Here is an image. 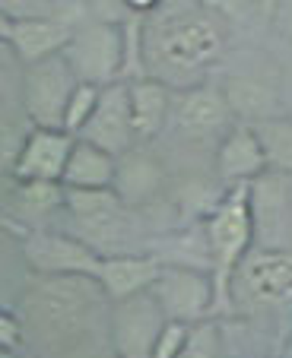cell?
Masks as SVG:
<instances>
[{
    "label": "cell",
    "instance_id": "277c9868",
    "mask_svg": "<svg viewBox=\"0 0 292 358\" xmlns=\"http://www.w3.org/2000/svg\"><path fill=\"white\" fill-rule=\"evenodd\" d=\"M64 206L76 225V238L86 241L95 254H121V241L134 229L127 203L115 190H67L64 187Z\"/></svg>",
    "mask_w": 292,
    "mask_h": 358
},
{
    "label": "cell",
    "instance_id": "4fadbf2b",
    "mask_svg": "<svg viewBox=\"0 0 292 358\" xmlns=\"http://www.w3.org/2000/svg\"><path fill=\"white\" fill-rule=\"evenodd\" d=\"M159 270H162V264L156 257H146V254H109V257H99L92 279L102 285L109 301H121L137 292L153 289Z\"/></svg>",
    "mask_w": 292,
    "mask_h": 358
},
{
    "label": "cell",
    "instance_id": "52a82bcc",
    "mask_svg": "<svg viewBox=\"0 0 292 358\" xmlns=\"http://www.w3.org/2000/svg\"><path fill=\"white\" fill-rule=\"evenodd\" d=\"M159 308L169 320L181 324H200L216 311V285L213 273H204L197 266H162L153 282Z\"/></svg>",
    "mask_w": 292,
    "mask_h": 358
},
{
    "label": "cell",
    "instance_id": "30bf717a",
    "mask_svg": "<svg viewBox=\"0 0 292 358\" xmlns=\"http://www.w3.org/2000/svg\"><path fill=\"white\" fill-rule=\"evenodd\" d=\"M80 140L105 149L111 156L130 152V146H134V140H137V130H134V115H130L127 83L118 80V83L102 86L92 117H89L86 127L80 130Z\"/></svg>",
    "mask_w": 292,
    "mask_h": 358
},
{
    "label": "cell",
    "instance_id": "ba28073f",
    "mask_svg": "<svg viewBox=\"0 0 292 358\" xmlns=\"http://www.w3.org/2000/svg\"><path fill=\"white\" fill-rule=\"evenodd\" d=\"M64 57L80 83L109 86L124 67V35L115 26H89L70 35Z\"/></svg>",
    "mask_w": 292,
    "mask_h": 358
},
{
    "label": "cell",
    "instance_id": "e0dca14e",
    "mask_svg": "<svg viewBox=\"0 0 292 358\" xmlns=\"http://www.w3.org/2000/svg\"><path fill=\"white\" fill-rule=\"evenodd\" d=\"M229 117H232V108L225 101L223 89L190 86L181 95V101H178V124L188 134H200V136L219 134L229 124Z\"/></svg>",
    "mask_w": 292,
    "mask_h": 358
},
{
    "label": "cell",
    "instance_id": "8fae6325",
    "mask_svg": "<svg viewBox=\"0 0 292 358\" xmlns=\"http://www.w3.org/2000/svg\"><path fill=\"white\" fill-rule=\"evenodd\" d=\"M74 140L76 136L67 134V130L35 127L32 134L26 136V143L20 146V152H16L13 175L20 178L22 184H35V181L61 184V175H64V169H67Z\"/></svg>",
    "mask_w": 292,
    "mask_h": 358
},
{
    "label": "cell",
    "instance_id": "44dd1931",
    "mask_svg": "<svg viewBox=\"0 0 292 358\" xmlns=\"http://www.w3.org/2000/svg\"><path fill=\"white\" fill-rule=\"evenodd\" d=\"M99 92H102V86H95V83H76L74 86L70 101H67V111H64V130H67V134L76 136L83 127H86V121L95 111Z\"/></svg>",
    "mask_w": 292,
    "mask_h": 358
},
{
    "label": "cell",
    "instance_id": "ac0fdd59",
    "mask_svg": "<svg viewBox=\"0 0 292 358\" xmlns=\"http://www.w3.org/2000/svg\"><path fill=\"white\" fill-rule=\"evenodd\" d=\"M127 95H130V115H134L137 140H153L162 130L172 108L169 86L153 80V76H140V80L127 83Z\"/></svg>",
    "mask_w": 292,
    "mask_h": 358
},
{
    "label": "cell",
    "instance_id": "d6986e66",
    "mask_svg": "<svg viewBox=\"0 0 292 358\" xmlns=\"http://www.w3.org/2000/svg\"><path fill=\"white\" fill-rule=\"evenodd\" d=\"M223 95L229 101L232 115L251 117V121H273V115H277V95L254 80H232L223 89Z\"/></svg>",
    "mask_w": 292,
    "mask_h": 358
},
{
    "label": "cell",
    "instance_id": "7c38bea8",
    "mask_svg": "<svg viewBox=\"0 0 292 358\" xmlns=\"http://www.w3.org/2000/svg\"><path fill=\"white\" fill-rule=\"evenodd\" d=\"M235 276L245 282L248 295L264 304L292 301V254L286 250H248Z\"/></svg>",
    "mask_w": 292,
    "mask_h": 358
},
{
    "label": "cell",
    "instance_id": "6da1fadb",
    "mask_svg": "<svg viewBox=\"0 0 292 358\" xmlns=\"http://www.w3.org/2000/svg\"><path fill=\"white\" fill-rule=\"evenodd\" d=\"M109 304L92 276H39L22 292V330L35 333L39 343L64 345L83 336Z\"/></svg>",
    "mask_w": 292,
    "mask_h": 358
},
{
    "label": "cell",
    "instance_id": "3957f363",
    "mask_svg": "<svg viewBox=\"0 0 292 358\" xmlns=\"http://www.w3.org/2000/svg\"><path fill=\"white\" fill-rule=\"evenodd\" d=\"M207 248H210L213 285H216V308H232V279L238 264L254 244V213H251V184H235L216 203L207 219Z\"/></svg>",
    "mask_w": 292,
    "mask_h": 358
},
{
    "label": "cell",
    "instance_id": "484cf974",
    "mask_svg": "<svg viewBox=\"0 0 292 358\" xmlns=\"http://www.w3.org/2000/svg\"><path fill=\"white\" fill-rule=\"evenodd\" d=\"M207 10H223V13H235L238 10V0H200Z\"/></svg>",
    "mask_w": 292,
    "mask_h": 358
},
{
    "label": "cell",
    "instance_id": "5bb4252c",
    "mask_svg": "<svg viewBox=\"0 0 292 358\" xmlns=\"http://www.w3.org/2000/svg\"><path fill=\"white\" fill-rule=\"evenodd\" d=\"M267 152L260 146V136L254 127H235L223 136L216 152V175L225 184H251L254 178L264 175L267 169Z\"/></svg>",
    "mask_w": 292,
    "mask_h": 358
},
{
    "label": "cell",
    "instance_id": "2e32d148",
    "mask_svg": "<svg viewBox=\"0 0 292 358\" xmlns=\"http://www.w3.org/2000/svg\"><path fill=\"white\" fill-rule=\"evenodd\" d=\"M118 159L105 149L92 146L86 140H74L67 169L61 175V184L67 190H109L115 184Z\"/></svg>",
    "mask_w": 292,
    "mask_h": 358
},
{
    "label": "cell",
    "instance_id": "7a4b0ae2",
    "mask_svg": "<svg viewBox=\"0 0 292 358\" xmlns=\"http://www.w3.org/2000/svg\"><path fill=\"white\" fill-rule=\"evenodd\" d=\"M223 51V32L207 13H175L143 35V64L159 83H197Z\"/></svg>",
    "mask_w": 292,
    "mask_h": 358
},
{
    "label": "cell",
    "instance_id": "7402d4cb",
    "mask_svg": "<svg viewBox=\"0 0 292 358\" xmlns=\"http://www.w3.org/2000/svg\"><path fill=\"white\" fill-rule=\"evenodd\" d=\"M178 358H219V330L213 320H200L190 324L184 349L178 352Z\"/></svg>",
    "mask_w": 292,
    "mask_h": 358
},
{
    "label": "cell",
    "instance_id": "603a6c76",
    "mask_svg": "<svg viewBox=\"0 0 292 358\" xmlns=\"http://www.w3.org/2000/svg\"><path fill=\"white\" fill-rule=\"evenodd\" d=\"M188 324L181 320H165L162 333L156 339V349H153V358H178V352L184 349V339H188Z\"/></svg>",
    "mask_w": 292,
    "mask_h": 358
},
{
    "label": "cell",
    "instance_id": "8992f818",
    "mask_svg": "<svg viewBox=\"0 0 292 358\" xmlns=\"http://www.w3.org/2000/svg\"><path fill=\"white\" fill-rule=\"evenodd\" d=\"M76 73L70 70L67 57L51 55L41 57L35 64H26V86H22V99H26V111L32 117L35 127L45 130H64V111H67L70 92L76 86Z\"/></svg>",
    "mask_w": 292,
    "mask_h": 358
},
{
    "label": "cell",
    "instance_id": "9a60e30c",
    "mask_svg": "<svg viewBox=\"0 0 292 358\" xmlns=\"http://www.w3.org/2000/svg\"><path fill=\"white\" fill-rule=\"evenodd\" d=\"M70 29L61 26V22L51 20H10L7 22V35L4 38L10 41V48L16 51L22 64H35L41 57L61 55L70 41Z\"/></svg>",
    "mask_w": 292,
    "mask_h": 358
},
{
    "label": "cell",
    "instance_id": "cb8c5ba5",
    "mask_svg": "<svg viewBox=\"0 0 292 358\" xmlns=\"http://www.w3.org/2000/svg\"><path fill=\"white\" fill-rule=\"evenodd\" d=\"M26 330H22V320L16 314H10L7 308H0V345L4 349H20Z\"/></svg>",
    "mask_w": 292,
    "mask_h": 358
},
{
    "label": "cell",
    "instance_id": "83f0119b",
    "mask_svg": "<svg viewBox=\"0 0 292 358\" xmlns=\"http://www.w3.org/2000/svg\"><path fill=\"white\" fill-rule=\"evenodd\" d=\"M289 38H292V26H289Z\"/></svg>",
    "mask_w": 292,
    "mask_h": 358
},
{
    "label": "cell",
    "instance_id": "4316f807",
    "mask_svg": "<svg viewBox=\"0 0 292 358\" xmlns=\"http://www.w3.org/2000/svg\"><path fill=\"white\" fill-rule=\"evenodd\" d=\"M0 358H22V355H20V349H4L0 345Z\"/></svg>",
    "mask_w": 292,
    "mask_h": 358
},
{
    "label": "cell",
    "instance_id": "ffe728a7",
    "mask_svg": "<svg viewBox=\"0 0 292 358\" xmlns=\"http://www.w3.org/2000/svg\"><path fill=\"white\" fill-rule=\"evenodd\" d=\"M254 130H258V136H260L267 162L292 169V124L289 121H260Z\"/></svg>",
    "mask_w": 292,
    "mask_h": 358
},
{
    "label": "cell",
    "instance_id": "5b68a950",
    "mask_svg": "<svg viewBox=\"0 0 292 358\" xmlns=\"http://www.w3.org/2000/svg\"><path fill=\"white\" fill-rule=\"evenodd\" d=\"M165 311L159 308L153 289L109 304V336L118 358H153L156 339L165 327Z\"/></svg>",
    "mask_w": 292,
    "mask_h": 358
},
{
    "label": "cell",
    "instance_id": "d4e9b609",
    "mask_svg": "<svg viewBox=\"0 0 292 358\" xmlns=\"http://www.w3.org/2000/svg\"><path fill=\"white\" fill-rule=\"evenodd\" d=\"M162 0H124V7H130L134 13H150V10H156Z\"/></svg>",
    "mask_w": 292,
    "mask_h": 358
},
{
    "label": "cell",
    "instance_id": "9c48e42d",
    "mask_svg": "<svg viewBox=\"0 0 292 358\" xmlns=\"http://www.w3.org/2000/svg\"><path fill=\"white\" fill-rule=\"evenodd\" d=\"M22 254L35 276H74V273L92 276L102 257L76 235H61V231H29L22 238Z\"/></svg>",
    "mask_w": 292,
    "mask_h": 358
}]
</instances>
